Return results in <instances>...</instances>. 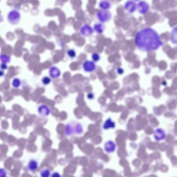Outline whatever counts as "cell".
<instances>
[{
    "instance_id": "1",
    "label": "cell",
    "mask_w": 177,
    "mask_h": 177,
    "mask_svg": "<svg viewBox=\"0 0 177 177\" xmlns=\"http://www.w3.org/2000/svg\"><path fill=\"white\" fill-rule=\"evenodd\" d=\"M135 43L139 49L144 52L157 50L163 43L158 32L151 28H144L137 33Z\"/></svg>"
},
{
    "instance_id": "2",
    "label": "cell",
    "mask_w": 177,
    "mask_h": 177,
    "mask_svg": "<svg viewBox=\"0 0 177 177\" xmlns=\"http://www.w3.org/2000/svg\"><path fill=\"white\" fill-rule=\"evenodd\" d=\"M7 20L13 25L17 24L21 19V14L19 11L16 9H13L9 11L7 16Z\"/></svg>"
},
{
    "instance_id": "3",
    "label": "cell",
    "mask_w": 177,
    "mask_h": 177,
    "mask_svg": "<svg viewBox=\"0 0 177 177\" xmlns=\"http://www.w3.org/2000/svg\"><path fill=\"white\" fill-rule=\"evenodd\" d=\"M96 17L100 22L105 23L108 22L111 19L112 15L108 11L100 10L97 12Z\"/></svg>"
},
{
    "instance_id": "4",
    "label": "cell",
    "mask_w": 177,
    "mask_h": 177,
    "mask_svg": "<svg viewBox=\"0 0 177 177\" xmlns=\"http://www.w3.org/2000/svg\"><path fill=\"white\" fill-rule=\"evenodd\" d=\"M80 32L81 35L84 37H90L94 33V29L92 28L90 24H85L81 27Z\"/></svg>"
},
{
    "instance_id": "5",
    "label": "cell",
    "mask_w": 177,
    "mask_h": 177,
    "mask_svg": "<svg viewBox=\"0 0 177 177\" xmlns=\"http://www.w3.org/2000/svg\"><path fill=\"white\" fill-rule=\"evenodd\" d=\"M82 67L85 72L89 73L94 72L97 68L96 64H95V62L88 60H85L83 62Z\"/></svg>"
},
{
    "instance_id": "6",
    "label": "cell",
    "mask_w": 177,
    "mask_h": 177,
    "mask_svg": "<svg viewBox=\"0 0 177 177\" xmlns=\"http://www.w3.org/2000/svg\"><path fill=\"white\" fill-rule=\"evenodd\" d=\"M138 11L140 14H144L149 11L150 7L148 3L144 1H142L138 3Z\"/></svg>"
},
{
    "instance_id": "7",
    "label": "cell",
    "mask_w": 177,
    "mask_h": 177,
    "mask_svg": "<svg viewBox=\"0 0 177 177\" xmlns=\"http://www.w3.org/2000/svg\"><path fill=\"white\" fill-rule=\"evenodd\" d=\"M49 75L52 79H57L60 76L61 72L57 67L53 66L49 70Z\"/></svg>"
},
{
    "instance_id": "8",
    "label": "cell",
    "mask_w": 177,
    "mask_h": 177,
    "mask_svg": "<svg viewBox=\"0 0 177 177\" xmlns=\"http://www.w3.org/2000/svg\"><path fill=\"white\" fill-rule=\"evenodd\" d=\"M125 8L130 13H133L136 11L137 8L136 4L133 1L129 0L125 4Z\"/></svg>"
},
{
    "instance_id": "9",
    "label": "cell",
    "mask_w": 177,
    "mask_h": 177,
    "mask_svg": "<svg viewBox=\"0 0 177 177\" xmlns=\"http://www.w3.org/2000/svg\"><path fill=\"white\" fill-rule=\"evenodd\" d=\"M116 149V145L112 141H108L105 144V150L108 153H113Z\"/></svg>"
},
{
    "instance_id": "10",
    "label": "cell",
    "mask_w": 177,
    "mask_h": 177,
    "mask_svg": "<svg viewBox=\"0 0 177 177\" xmlns=\"http://www.w3.org/2000/svg\"><path fill=\"white\" fill-rule=\"evenodd\" d=\"M99 7L101 10L108 11L111 7V3L109 0H101L99 3Z\"/></svg>"
},
{
    "instance_id": "11",
    "label": "cell",
    "mask_w": 177,
    "mask_h": 177,
    "mask_svg": "<svg viewBox=\"0 0 177 177\" xmlns=\"http://www.w3.org/2000/svg\"><path fill=\"white\" fill-rule=\"evenodd\" d=\"M38 112L42 116H47L50 113V109L49 107L46 105H40L38 107Z\"/></svg>"
},
{
    "instance_id": "12",
    "label": "cell",
    "mask_w": 177,
    "mask_h": 177,
    "mask_svg": "<svg viewBox=\"0 0 177 177\" xmlns=\"http://www.w3.org/2000/svg\"><path fill=\"white\" fill-rule=\"evenodd\" d=\"M154 138L157 141H161L164 140L166 137V134L164 130L161 128H158L154 132Z\"/></svg>"
},
{
    "instance_id": "13",
    "label": "cell",
    "mask_w": 177,
    "mask_h": 177,
    "mask_svg": "<svg viewBox=\"0 0 177 177\" xmlns=\"http://www.w3.org/2000/svg\"><path fill=\"white\" fill-rule=\"evenodd\" d=\"M115 126V123L113 121H112L111 118H107L103 125V128L105 130H107V129L114 128Z\"/></svg>"
},
{
    "instance_id": "14",
    "label": "cell",
    "mask_w": 177,
    "mask_h": 177,
    "mask_svg": "<svg viewBox=\"0 0 177 177\" xmlns=\"http://www.w3.org/2000/svg\"><path fill=\"white\" fill-rule=\"evenodd\" d=\"M94 29L97 33L101 34L103 33L105 31V26L102 22L96 23L94 24Z\"/></svg>"
},
{
    "instance_id": "15",
    "label": "cell",
    "mask_w": 177,
    "mask_h": 177,
    "mask_svg": "<svg viewBox=\"0 0 177 177\" xmlns=\"http://www.w3.org/2000/svg\"><path fill=\"white\" fill-rule=\"evenodd\" d=\"M28 167L31 171H35L38 167V163L35 160H30V162H29Z\"/></svg>"
},
{
    "instance_id": "16",
    "label": "cell",
    "mask_w": 177,
    "mask_h": 177,
    "mask_svg": "<svg viewBox=\"0 0 177 177\" xmlns=\"http://www.w3.org/2000/svg\"><path fill=\"white\" fill-rule=\"evenodd\" d=\"M171 38L173 43L177 45V27L173 29L171 33Z\"/></svg>"
},
{
    "instance_id": "17",
    "label": "cell",
    "mask_w": 177,
    "mask_h": 177,
    "mask_svg": "<svg viewBox=\"0 0 177 177\" xmlns=\"http://www.w3.org/2000/svg\"><path fill=\"white\" fill-rule=\"evenodd\" d=\"M75 132V129L73 128L72 126L70 124L66 125L65 127V134L67 136H70Z\"/></svg>"
},
{
    "instance_id": "18",
    "label": "cell",
    "mask_w": 177,
    "mask_h": 177,
    "mask_svg": "<svg viewBox=\"0 0 177 177\" xmlns=\"http://www.w3.org/2000/svg\"><path fill=\"white\" fill-rule=\"evenodd\" d=\"M1 61L3 63H9L11 61V57L5 54H2L1 55Z\"/></svg>"
},
{
    "instance_id": "19",
    "label": "cell",
    "mask_w": 177,
    "mask_h": 177,
    "mask_svg": "<svg viewBox=\"0 0 177 177\" xmlns=\"http://www.w3.org/2000/svg\"><path fill=\"white\" fill-rule=\"evenodd\" d=\"M21 84V81L18 78H15L12 82V85L15 88L19 87Z\"/></svg>"
},
{
    "instance_id": "20",
    "label": "cell",
    "mask_w": 177,
    "mask_h": 177,
    "mask_svg": "<svg viewBox=\"0 0 177 177\" xmlns=\"http://www.w3.org/2000/svg\"><path fill=\"white\" fill-rule=\"evenodd\" d=\"M75 133L77 134H81L83 132V127L80 124H77L75 128Z\"/></svg>"
},
{
    "instance_id": "21",
    "label": "cell",
    "mask_w": 177,
    "mask_h": 177,
    "mask_svg": "<svg viewBox=\"0 0 177 177\" xmlns=\"http://www.w3.org/2000/svg\"><path fill=\"white\" fill-rule=\"evenodd\" d=\"M67 54L69 57H70L71 59H73L77 56V53L75 50L73 49H69L67 52Z\"/></svg>"
},
{
    "instance_id": "22",
    "label": "cell",
    "mask_w": 177,
    "mask_h": 177,
    "mask_svg": "<svg viewBox=\"0 0 177 177\" xmlns=\"http://www.w3.org/2000/svg\"><path fill=\"white\" fill-rule=\"evenodd\" d=\"M50 175V171L48 169L42 170L40 173V176L42 177H48Z\"/></svg>"
},
{
    "instance_id": "23",
    "label": "cell",
    "mask_w": 177,
    "mask_h": 177,
    "mask_svg": "<svg viewBox=\"0 0 177 177\" xmlns=\"http://www.w3.org/2000/svg\"><path fill=\"white\" fill-rule=\"evenodd\" d=\"M92 60L94 62H98L100 59V56L98 53H93L92 55Z\"/></svg>"
},
{
    "instance_id": "24",
    "label": "cell",
    "mask_w": 177,
    "mask_h": 177,
    "mask_svg": "<svg viewBox=\"0 0 177 177\" xmlns=\"http://www.w3.org/2000/svg\"><path fill=\"white\" fill-rule=\"evenodd\" d=\"M51 82V79L48 77H45L42 79V83L45 85H48Z\"/></svg>"
},
{
    "instance_id": "25",
    "label": "cell",
    "mask_w": 177,
    "mask_h": 177,
    "mask_svg": "<svg viewBox=\"0 0 177 177\" xmlns=\"http://www.w3.org/2000/svg\"><path fill=\"white\" fill-rule=\"evenodd\" d=\"M87 97L88 99H90V100L93 99L94 98V95L93 93L90 92L89 94H88L87 95Z\"/></svg>"
},
{
    "instance_id": "26",
    "label": "cell",
    "mask_w": 177,
    "mask_h": 177,
    "mask_svg": "<svg viewBox=\"0 0 177 177\" xmlns=\"http://www.w3.org/2000/svg\"><path fill=\"white\" fill-rule=\"evenodd\" d=\"M7 68V66L6 64L2 62V64H1V70H5V69H6Z\"/></svg>"
},
{
    "instance_id": "27",
    "label": "cell",
    "mask_w": 177,
    "mask_h": 177,
    "mask_svg": "<svg viewBox=\"0 0 177 177\" xmlns=\"http://www.w3.org/2000/svg\"><path fill=\"white\" fill-rule=\"evenodd\" d=\"M52 177H60V175L59 174V173H57V172H55V173H53V174L52 175Z\"/></svg>"
},
{
    "instance_id": "28",
    "label": "cell",
    "mask_w": 177,
    "mask_h": 177,
    "mask_svg": "<svg viewBox=\"0 0 177 177\" xmlns=\"http://www.w3.org/2000/svg\"><path fill=\"white\" fill-rule=\"evenodd\" d=\"M118 73H119V74H122L123 72V71L122 69H118Z\"/></svg>"
},
{
    "instance_id": "29",
    "label": "cell",
    "mask_w": 177,
    "mask_h": 177,
    "mask_svg": "<svg viewBox=\"0 0 177 177\" xmlns=\"http://www.w3.org/2000/svg\"><path fill=\"white\" fill-rule=\"evenodd\" d=\"M3 75H4V72L3 71V70H1V74H0L1 77H3Z\"/></svg>"
},
{
    "instance_id": "30",
    "label": "cell",
    "mask_w": 177,
    "mask_h": 177,
    "mask_svg": "<svg viewBox=\"0 0 177 177\" xmlns=\"http://www.w3.org/2000/svg\"><path fill=\"white\" fill-rule=\"evenodd\" d=\"M135 1H139V0H135Z\"/></svg>"
}]
</instances>
